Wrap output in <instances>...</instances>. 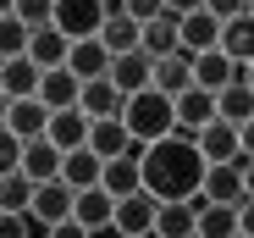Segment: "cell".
Wrapping results in <instances>:
<instances>
[{
	"mask_svg": "<svg viewBox=\"0 0 254 238\" xmlns=\"http://www.w3.org/2000/svg\"><path fill=\"white\" fill-rule=\"evenodd\" d=\"M204 177H210V161L199 139H160L144 150V194H155L160 205H177V200H193V194H204Z\"/></svg>",
	"mask_w": 254,
	"mask_h": 238,
	"instance_id": "obj_1",
	"label": "cell"
},
{
	"mask_svg": "<svg viewBox=\"0 0 254 238\" xmlns=\"http://www.w3.org/2000/svg\"><path fill=\"white\" fill-rule=\"evenodd\" d=\"M127 133H133L138 144H160L177 133V100L160 94V89H144V94H127V111H122Z\"/></svg>",
	"mask_w": 254,
	"mask_h": 238,
	"instance_id": "obj_2",
	"label": "cell"
},
{
	"mask_svg": "<svg viewBox=\"0 0 254 238\" xmlns=\"http://www.w3.org/2000/svg\"><path fill=\"white\" fill-rule=\"evenodd\" d=\"M105 17H111L105 0H56V28L72 39V45L77 39H100Z\"/></svg>",
	"mask_w": 254,
	"mask_h": 238,
	"instance_id": "obj_3",
	"label": "cell"
},
{
	"mask_svg": "<svg viewBox=\"0 0 254 238\" xmlns=\"http://www.w3.org/2000/svg\"><path fill=\"white\" fill-rule=\"evenodd\" d=\"M39 227H61V222H72L77 216V188L66 183V177H56V183H39V194H33V211H28Z\"/></svg>",
	"mask_w": 254,
	"mask_h": 238,
	"instance_id": "obj_4",
	"label": "cell"
},
{
	"mask_svg": "<svg viewBox=\"0 0 254 238\" xmlns=\"http://www.w3.org/2000/svg\"><path fill=\"white\" fill-rule=\"evenodd\" d=\"M193 83H199V89H210V94H227L232 83H249V67H243V61H232L227 50H204V56L193 61Z\"/></svg>",
	"mask_w": 254,
	"mask_h": 238,
	"instance_id": "obj_5",
	"label": "cell"
},
{
	"mask_svg": "<svg viewBox=\"0 0 254 238\" xmlns=\"http://www.w3.org/2000/svg\"><path fill=\"white\" fill-rule=\"evenodd\" d=\"M210 122H221V94H210V89H188L183 100H177V133L183 139H199Z\"/></svg>",
	"mask_w": 254,
	"mask_h": 238,
	"instance_id": "obj_6",
	"label": "cell"
},
{
	"mask_svg": "<svg viewBox=\"0 0 254 238\" xmlns=\"http://www.w3.org/2000/svg\"><path fill=\"white\" fill-rule=\"evenodd\" d=\"M50 105L45 100H6V133H17L22 144H33V139H45L50 133Z\"/></svg>",
	"mask_w": 254,
	"mask_h": 238,
	"instance_id": "obj_7",
	"label": "cell"
},
{
	"mask_svg": "<svg viewBox=\"0 0 254 238\" xmlns=\"http://www.w3.org/2000/svg\"><path fill=\"white\" fill-rule=\"evenodd\" d=\"M111 83H116L122 94H144V89H155V56H149L144 45H138V50H127V56H116Z\"/></svg>",
	"mask_w": 254,
	"mask_h": 238,
	"instance_id": "obj_8",
	"label": "cell"
},
{
	"mask_svg": "<svg viewBox=\"0 0 254 238\" xmlns=\"http://www.w3.org/2000/svg\"><path fill=\"white\" fill-rule=\"evenodd\" d=\"M160 222V200L155 194H127V200H116V227L127 238H149Z\"/></svg>",
	"mask_w": 254,
	"mask_h": 238,
	"instance_id": "obj_9",
	"label": "cell"
},
{
	"mask_svg": "<svg viewBox=\"0 0 254 238\" xmlns=\"http://www.w3.org/2000/svg\"><path fill=\"white\" fill-rule=\"evenodd\" d=\"M39 83H45V67L28 61V56H17V61L0 67V94H6V100H39Z\"/></svg>",
	"mask_w": 254,
	"mask_h": 238,
	"instance_id": "obj_10",
	"label": "cell"
},
{
	"mask_svg": "<svg viewBox=\"0 0 254 238\" xmlns=\"http://www.w3.org/2000/svg\"><path fill=\"white\" fill-rule=\"evenodd\" d=\"M61 166H66V150H61L56 139H33V144L22 150V172H28L33 183H56Z\"/></svg>",
	"mask_w": 254,
	"mask_h": 238,
	"instance_id": "obj_11",
	"label": "cell"
},
{
	"mask_svg": "<svg viewBox=\"0 0 254 238\" xmlns=\"http://www.w3.org/2000/svg\"><path fill=\"white\" fill-rule=\"evenodd\" d=\"M89 133H94V116L72 105V111H56V116H50V133H45V139H56V144L72 155V150H89Z\"/></svg>",
	"mask_w": 254,
	"mask_h": 238,
	"instance_id": "obj_12",
	"label": "cell"
},
{
	"mask_svg": "<svg viewBox=\"0 0 254 238\" xmlns=\"http://www.w3.org/2000/svg\"><path fill=\"white\" fill-rule=\"evenodd\" d=\"M100 39H105V50H111V56H127V50H138V45H144V22H138V17H127V11H122V0H116L111 17H105V28H100Z\"/></svg>",
	"mask_w": 254,
	"mask_h": 238,
	"instance_id": "obj_13",
	"label": "cell"
},
{
	"mask_svg": "<svg viewBox=\"0 0 254 238\" xmlns=\"http://www.w3.org/2000/svg\"><path fill=\"white\" fill-rule=\"evenodd\" d=\"M193 50H177V56H166V61H155V89L160 94H172V100H183L188 89H193Z\"/></svg>",
	"mask_w": 254,
	"mask_h": 238,
	"instance_id": "obj_14",
	"label": "cell"
},
{
	"mask_svg": "<svg viewBox=\"0 0 254 238\" xmlns=\"http://www.w3.org/2000/svg\"><path fill=\"white\" fill-rule=\"evenodd\" d=\"M77 111H89L94 122H111V116H122V111H127V94L111 83V78H94V83H83Z\"/></svg>",
	"mask_w": 254,
	"mask_h": 238,
	"instance_id": "obj_15",
	"label": "cell"
},
{
	"mask_svg": "<svg viewBox=\"0 0 254 238\" xmlns=\"http://www.w3.org/2000/svg\"><path fill=\"white\" fill-rule=\"evenodd\" d=\"M83 83H94V78H111V67H116V56L105 50V39H77L72 45V61H66Z\"/></svg>",
	"mask_w": 254,
	"mask_h": 238,
	"instance_id": "obj_16",
	"label": "cell"
},
{
	"mask_svg": "<svg viewBox=\"0 0 254 238\" xmlns=\"http://www.w3.org/2000/svg\"><path fill=\"white\" fill-rule=\"evenodd\" d=\"M100 188L116 194V200H127V194H144V161H138V155H116V161H105Z\"/></svg>",
	"mask_w": 254,
	"mask_h": 238,
	"instance_id": "obj_17",
	"label": "cell"
},
{
	"mask_svg": "<svg viewBox=\"0 0 254 238\" xmlns=\"http://www.w3.org/2000/svg\"><path fill=\"white\" fill-rule=\"evenodd\" d=\"M204 194H210L216 205H232V211H243V205H249L243 166H210V177H204Z\"/></svg>",
	"mask_w": 254,
	"mask_h": 238,
	"instance_id": "obj_18",
	"label": "cell"
},
{
	"mask_svg": "<svg viewBox=\"0 0 254 238\" xmlns=\"http://www.w3.org/2000/svg\"><path fill=\"white\" fill-rule=\"evenodd\" d=\"M39 100H45L50 111H72V105L83 100V78H77L72 67H56V72H45V83H39Z\"/></svg>",
	"mask_w": 254,
	"mask_h": 238,
	"instance_id": "obj_19",
	"label": "cell"
},
{
	"mask_svg": "<svg viewBox=\"0 0 254 238\" xmlns=\"http://www.w3.org/2000/svg\"><path fill=\"white\" fill-rule=\"evenodd\" d=\"M28 61H39L45 72L66 67V61H72V39H66L61 28H33V45H28Z\"/></svg>",
	"mask_w": 254,
	"mask_h": 238,
	"instance_id": "obj_20",
	"label": "cell"
},
{
	"mask_svg": "<svg viewBox=\"0 0 254 238\" xmlns=\"http://www.w3.org/2000/svg\"><path fill=\"white\" fill-rule=\"evenodd\" d=\"M221 33H227V22H221V17L193 11V17H183V50H193V56H204V50H221Z\"/></svg>",
	"mask_w": 254,
	"mask_h": 238,
	"instance_id": "obj_21",
	"label": "cell"
},
{
	"mask_svg": "<svg viewBox=\"0 0 254 238\" xmlns=\"http://www.w3.org/2000/svg\"><path fill=\"white\" fill-rule=\"evenodd\" d=\"M144 50L155 56V61H166V56H177L183 50V17H155V22H144Z\"/></svg>",
	"mask_w": 254,
	"mask_h": 238,
	"instance_id": "obj_22",
	"label": "cell"
},
{
	"mask_svg": "<svg viewBox=\"0 0 254 238\" xmlns=\"http://www.w3.org/2000/svg\"><path fill=\"white\" fill-rule=\"evenodd\" d=\"M77 222L89 227V233L116 227V194H105V188H83V194H77Z\"/></svg>",
	"mask_w": 254,
	"mask_h": 238,
	"instance_id": "obj_23",
	"label": "cell"
},
{
	"mask_svg": "<svg viewBox=\"0 0 254 238\" xmlns=\"http://www.w3.org/2000/svg\"><path fill=\"white\" fill-rule=\"evenodd\" d=\"M89 150H94V155H105V161H116V155H133V133H127L122 116H111V122H94Z\"/></svg>",
	"mask_w": 254,
	"mask_h": 238,
	"instance_id": "obj_24",
	"label": "cell"
},
{
	"mask_svg": "<svg viewBox=\"0 0 254 238\" xmlns=\"http://www.w3.org/2000/svg\"><path fill=\"white\" fill-rule=\"evenodd\" d=\"M61 177L83 194V188H100V177H105V155H94V150H72L66 155V166H61Z\"/></svg>",
	"mask_w": 254,
	"mask_h": 238,
	"instance_id": "obj_25",
	"label": "cell"
},
{
	"mask_svg": "<svg viewBox=\"0 0 254 238\" xmlns=\"http://www.w3.org/2000/svg\"><path fill=\"white\" fill-rule=\"evenodd\" d=\"M33 194H39V183L28 172H6V177H0V211H6V216H28L33 211Z\"/></svg>",
	"mask_w": 254,
	"mask_h": 238,
	"instance_id": "obj_26",
	"label": "cell"
},
{
	"mask_svg": "<svg viewBox=\"0 0 254 238\" xmlns=\"http://www.w3.org/2000/svg\"><path fill=\"white\" fill-rule=\"evenodd\" d=\"M155 238H199V211H193L188 200H177V205H160Z\"/></svg>",
	"mask_w": 254,
	"mask_h": 238,
	"instance_id": "obj_27",
	"label": "cell"
},
{
	"mask_svg": "<svg viewBox=\"0 0 254 238\" xmlns=\"http://www.w3.org/2000/svg\"><path fill=\"white\" fill-rule=\"evenodd\" d=\"M238 216L243 211H232V205H204L199 211V238H243Z\"/></svg>",
	"mask_w": 254,
	"mask_h": 238,
	"instance_id": "obj_28",
	"label": "cell"
},
{
	"mask_svg": "<svg viewBox=\"0 0 254 238\" xmlns=\"http://www.w3.org/2000/svg\"><path fill=\"white\" fill-rule=\"evenodd\" d=\"M221 122H232V128H249L254 122V89L249 83H232L221 94Z\"/></svg>",
	"mask_w": 254,
	"mask_h": 238,
	"instance_id": "obj_29",
	"label": "cell"
},
{
	"mask_svg": "<svg viewBox=\"0 0 254 238\" xmlns=\"http://www.w3.org/2000/svg\"><path fill=\"white\" fill-rule=\"evenodd\" d=\"M221 50L232 56V61H254V17H238V22H227V33H221Z\"/></svg>",
	"mask_w": 254,
	"mask_h": 238,
	"instance_id": "obj_30",
	"label": "cell"
},
{
	"mask_svg": "<svg viewBox=\"0 0 254 238\" xmlns=\"http://www.w3.org/2000/svg\"><path fill=\"white\" fill-rule=\"evenodd\" d=\"M28 45H33V28L22 17H0V56L17 61V56H28Z\"/></svg>",
	"mask_w": 254,
	"mask_h": 238,
	"instance_id": "obj_31",
	"label": "cell"
},
{
	"mask_svg": "<svg viewBox=\"0 0 254 238\" xmlns=\"http://www.w3.org/2000/svg\"><path fill=\"white\" fill-rule=\"evenodd\" d=\"M11 17H22L28 28H56V0H17Z\"/></svg>",
	"mask_w": 254,
	"mask_h": 238,
	"instance_id": "obj_32",
	"label": "cell"
},
{
	"mask_svg": "<svg viewBox=\"0 0 254 238\" xmlns=\"http://www.w3.org/2000/svg\"><path fill=\"white\" fill-rule=\"evenodd\" d=\"M249 6H254V0H204V11H210V17H221V22L249 17Z\"/></svg>",
	"mask_w": 254,
	"mask_h": 238,
	"instance_id": "obj_33",
	"label": "cell"
},
{
	"mask_svg": "<svg viewBox=\"0 0 254 238\" xmlns=\"http://www.w3.org/2000/svg\"><path fill=\"white\" fill-rule=\"evenodd\" d=\"M22 150H28V144H22L17 133H0V166H6V172H22Z\"/></svg>",
	"mask_w": 254,
	"mask_h": 238,
	"instance_id": "obj_34",
	"label": "cell"
},
{
	"mask_svg": "<svg viewBox=\"0 0 254 238\" xmlns=\"http://www.w3.org/2000/svg\"><path fill=\"white\" fill-rule=\"evenodd\" d=\"M122 11L138 22H155V17H166V0H122Z\"/></svg>",
	"mask_w": 254,
	"mask_h": 238,
	"instance_id": "obj_35",
	"label": "cell"
},
{
	"mask_svg": "<svg viewBox=\"0 0 254 238\" xmlns=\"http://www.w3.org/2000/svg\"><path fill=\"white\" fill-rule=\"evenodd\" d=\"M45 238H94V233H89V227H83V222L72 216V222H61V227H50Z\"/></svg>",
	"mask_w": 254,
	"mask_h": 238,
	"instance_id": "obj_36",
	"label": "cell"
},
{
	"mask_svg": "<svg viewBox=\"0 0 254 238\" xmlns=\"http://www.w3.org/2000/svg\"><path fill=\"white\" fill-rule=\"evenodd\" d=\"M166 11L172 17H193V11H204V0H166Z\"/></svg>",
	"mask_w": 254,
	"mask_h": 238,
	"instance_id": "obj_37",
	"label": "cell"
},
{
	"mask_svg": "<svg viewBox=\"0 0 254 238\" xmlns=\"http://www.w3.org/2000/svg\"><path fill=\"white\" fill-rule=\"evenodd\" d=\"M238 227H243V238H254V200L243 205V216H238Z\"/></svg>",
	"mask_w": 254,
	"mask_h": 238,
	"instance_id": "obj_38",
	"label": "cell"
},
{
	"mask_svg": "<svg viewBox=\"0 0 254 238\" xmlns=\"http://www.w3.org/2000/svg\"><path fill=\"white\" fill-rule=\"evenodd\" d=\"M243 155H249V161H254V122L243 128Z\"/></svg>",
	"mask_w": 254,
	"mask_h": 238,
	"instance_id": "obj_39",
	"label": "cell"
},
{
	"mask_svg": "<svg viewBox=\"0 0 254 238\" xmlns=\"http://www.w3.org/2000/svg\"><path fill=\"white\" fill-rule=\"evenodd\" d=\"M243 183H249V200H254V161L243 166Z\"/></svg>",
	"mask_w": 254,
	"mask_h": 238,
	"instance_id": "obj_40",
	"label": "cell"
},
{
	"mask_svg": "<svg viewBox=\"0 0 254 238\" xmlns=\"http://www.w3.org/2000/svg\"><path fill=\"white\" fill-rule=\"evenodd\" d=\"M249 89H254V61H249Z\"/></svg>",
	"mask_w": 254,
	"mask_h": 238,
	"instance_id": "obj_41",
	"label": "cell"
},
{
	"mask_svg": "<svg viewBox=\"0 0 254 238\" xmlns=\"http://www.w3.org/2000/svg\"><path fill=\"white\" fill-rule=\"evenodd\" d=\"M105 6H116V0H105Z\"/></svg>",
	"mask_w": 254,
	"mask_h": 238,
	"instance_id": "obj_42",
	"label": "cell"
},
{
	"mask_svg": "<svg viewBox=\"0 0 254 238\" xmlns=\"http://www.w3.org/2000/svg\"><path fill=\"white\" fill-rule=\"evenodd\" d=\"M249 17H254V6H249Z\"/></svg>",
	"mask_w": 254,
	"mask_h": 238,
	"instance_id": "obj_43",
	"label": "cell"
},
{
	"mask_svg": "<svg viewBox=\"0 0 254 238\" xmlns=\"http://www.w3.org/2000/svg\"><path fill=\"white\" fill-rule=\"evenodd\" d=\"M149 238H155V233H149Z\"/></svg>",
	"mask_w": 254,
	"mask_h": 238,
	"instance_id": "obj_44",
	"label": "cell"
}]
</instances>
